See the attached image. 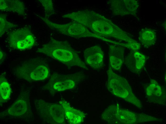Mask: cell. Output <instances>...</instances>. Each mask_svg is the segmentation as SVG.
<instances>
[{"label": "cell", "mask_w": 166, "mask_h": 124, "mask_svg": "<svg viewBox=\"0 0 166 124\" xmlns=\"http://www.w3.org/2000/svg\"><path fill=\"white\" fill-rule=\"evenodd\" d=\"M146 92L147 98L150 101L163 105L166 101V94L157 82L150 79V83L147 87Z\"/></svg>", "instance_id": "obj_11"}, {"label": "cell", "mask_w": 166, "mask_h": 124, "mask_svg": "<svg viewBox=\"0 0 166 124\" xmlns=\"http://www.w3.org/2000/svg\"><path fill=\"white\" fill-rule=\"evenodd\" d=\"M14 71L17 77L29 82L44 80L47 77L49 72L48 64L40 58L24 61L16 66Z\"/></svg>", "instance_id": "obj_2"}, {"label": "cell", "mask_w": 166, "mask_h": 124, "mask_svg": "<svg viewBox=\"0 0 166 124\" xmlns=\"http://www.w3.org/2000/svg\"><path fill=\"white\" fill-rule=\"evenodd\" d=\"M139 6L135 0H117L113 2V9L114 12L117 15H135Z\"/></svg>", "instance_id": "obj_13"}, {"label": "cell", "mask_w": 166, "mask_h": 124, "mask_svg": "<svg viewBox=\"0 0 166 124\" xmlns=\"http://www.w3.org/2000/svg\"><path fill=\"white\" fill-rule=\"evenodd\" d=\"M102 119L110 124H134L155 121L156 118L143 114L136 113L123 109L117 105L107 108L102 114Z\"/></svg>", "instance_id": "obj_3"}, {"label": "cell", "mask_w": 166, "mask_h": 124, "mask_svg": "<svg viewBox=\"0 0 166 124\" xmlns=\"http://www.w3.org/2000/svg\"><path fill=\"white\" fill-rule=\"evenodd\" d=\"M59 103L63 107L65 115L70 124H79L83 121L85 115L82 112L72 108L64 100L60 101Z\"/></svg>", "instance_id": "obj_15"}, {"label": "cell", "mask_w": 166, "mask_h": 124, "mask_svg": "<svg viewBox=\"0 0 166 124\" xmlns=\"http://www.w3.org/2000/svg\"><path fill=\"white\" fill-rule=\"evenodd\" d=\"M11 92L10 86L8 83L4 81L0 83V102L5 101L9 98Z\"/></svg>", "instance_id": "obj_18"}, {"label": "cell", "mask_w": 166, "mask_h": 124, "mask_svg": "<svg viewBox=\"0 0 166 124\" xmlns=\"http://www.w3.org/2000/svg\"><path fill=\"white\" fill-rule=\"evenodd\" d=\"M29 29L23 28L14 31L9 35L8 42L12 48L24 50L31 48L34 45L35 39Z\"/></svg>", "instance_id": "obj_8"}, {"label": "cell", "mask_w": 166, "mask_h": 124, "mask_svg": "<svg viewBox=\"0 0 166 124\" xmlns=\"http://www.w3.org/2000/svg\"><path fill=\"white\" fill-rule=\"evenodd\" d=\"M107 74V86L109 91L115 96L141 108L140 101L133 93L127 80L114 72L109 65Z\"/></svg>", "instance_id": "obj_4"}, {"label": "cell", "mask_w": 166, "mask_h": 124, "mask_svg": "<svg viewBox=\"0 0 166 124\" xmlns=\"http://www.w3.org/2000/svg\"><path fill=\"white\" fill-rule=\"evenodd\" d=\"M23 94L7 110L1 113V115L18 117L25 114L28 110V96Z\"/></svg>", "instance_id": "obj_10"}, {"label": "cell", "mask_w": 166, "mask_h": 124, "mask_svg": "<svg viewBox=\"0 0 166 124\" xmlns=\"http://www.w3.org/2000/svg\"><path fill=\"white\" fill-rule=\"evenodd\" d=\"M40 17L50 28L63 35L75 38L93 36L85 27L76 22L59 24L53 23L46 18Z\"/></svg>", "instance_id": "obj_7"}, {"label": "cell", "mask_w": 166, "mask_h": 124, "mask_svg": "<svg viewBox=\"0 0 166 124\" xmlns=\"http://www.w3.org/2000/svg\"><path fill=\"white\" fill-rule=\"evenodd\" d=\"M83 77L82 74L80 73L67 75L54 73L44 87L51 90L58 91L72 89Z\"/></svg>", "instance_id": "obj_6"}, {"label": "cell", "mask_w": 166, "mask_h": 124, "mask_svg": "<svg viewBox=\"0 0 166 124\" xmlns=\"http://www.w3.org/2000/svg\"><path fill=\"white\" fill-rule=\"evenodd\" d=\"M5 1L6 4L5 10L16 12L22 15L24 14L25 6L23 3L18 0Z\"/></svg>", "instance_id": "obj_17"}, {"label": "cell", "mask_w": 166, "mask_h": 124, "mask_svg": "<svg viewBox=\"0 0 166 124\" xmlns=\"http://www.w3.org/2000/svg\"><path fill=\"white\" fill-rule=\"evenodd\" d=\"M144 55L137 51L131 50L125 58V64L131 72L138 73L144 67L146 61Z\"/></svg>", "instance_id": "obj_12"}, {"label": "cell", "mask_w": 166, "mask_h": 124, "mask_svg": "<svg viewBox=\"0 0 166 124\" xmlns=\"http://www.w3.org/2000/svg\"><path fill=\"white\" fill-rule=\"evenodd\" d=\"M4 56L3 55V54L2 52L0 51V63L2 62L4 58Z\"/></svg>", "instance_id": "obj_22"}, {"label": "cell", "mask_w": 166, "mask_h": 124, "mask_svg": "<svg viewBox=\"0 0 166 124\" xmlns=\"http://www.w3.org/2000/svg\"><path fill=\"white\" fill-rule=\"evenodd\" d=\"M124 48L115 45L110 46L109 52V65L111 68L118 70L121 68L124 61Z\"/></svg>", "instance_id": "obj_14"}, {"label": "cell", "mask_w": 166, "mask_h": 124, "mask_svg": "<svg viewBox=\"0 0 166 124\" xmlns=\"http://www.w3.org/2000/svg\"><path fill=\"white\" fill-rule=\"evenodd\" d=\"M6 4L5 0H0V9L5 10Z\"/></svg>", "instance_id": "obj_21"}, {"label": "cell", "mask_w": 166, "mask_h": 124, "mask_svg": "<svg viewBox=\"0 0 166 124\" xmlns=\"http://www.w3.org/2000/svg\"><path fill=\"white\" fill-rule=\"evenodd\" d=\"M33 102L39 115L45 121L52 124L63 122L65 113L61 104L48 102L41 99H35Z\"/></svg>", "instance_id": "obj_5"}, {"label": "cell", "mask_w": 166, "mask_h": 124, "mask_svg": "<svg viewBox=\"0 0 166 124\" xmlns=\"http://www.w3.org/2000/svg\"><path fill=\"white\" fill-rule=\"evenodd\" d=\"M139 41L145 48L154 44L156 40L155 32L152 30L147 28L141 29L139 33Z\"/></svg>", "instance_id": "obj_16"}, {"label": "cell", "mask_w": 166, "mask_h": 124, "mask_svg": "<svg viewBox=\"0 0 166 124\" xmlns=\"http://www.w3.org/2000/svg\"><path fill=\"white\" fill-rule=\"evenodd\" d=\"M4 16H0V36L4 33L5 31L8 28L16 26L13 24L7 22Z\"/></svg>", "instance_id": "obj_19"}, {"label": "cell", "mask_w": 166, "mask_h": 124, "mask_svg": "<svg viewBox=\"0 0 166 124\" xmlns=\"http://www.w3.org/2000/svg\"><path fill=\"white\" fill-rule=\"evenodd\" d=\"M37 52L57 60L68 68L76 66L88 70L78 52L67 41H58L52 38L48 42L38 48Z\"/></svg>", "instance_id": "obj_1"}, {"label": "cell", "mask_w": 166, "mask_h": 124, "mask_svg": "<svg viewBox=\"0 0 166 124\" xmlns=\"http://www.w3.org/2000/svg\"><path fill=\"white\" fill-rule=\"evenodd\" d=\"M44 6L46 12L50 14L54 11L53 4L51 0H39Z\"/></svg>", "instance_id": "obj_20"}, {"label": "cell", "mask_w": 166, "mask_h": 124, "mask_svg": "<svg viewBox=\"0 0 166 124\" xmlns=\"http://www.w3.org/2000/svg\"><path fill=\"white\" fill-rule=\"evenodd\" d=\"M83 57L86 63L94 69H100L103 66L104 54L99 46L87 48L83 52Z\"/></svg>", "instance_id": "obj_9"}]
</instances>
